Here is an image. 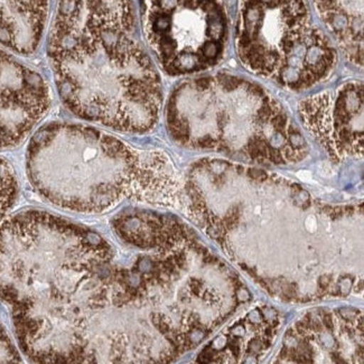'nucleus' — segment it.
I'll return each mask as SVG.
<instances>
[{
	"label": "nucleus",
	"instance_id": "nucleus-1",
	"mask_svg": "<svg viewBox=\"0 0 364 364\" xmlns=\"http://www.w3.org/2000/svg\"><path fill=\"white\" fill-rule=\"evenodd\" d=\"M27 169L44 198L72 211L100 212L124 198L171 194L174 180L159 154H140L81 124H52L32 139Z\"/></svg>",
	"mask_w": 364,
	"mask_h": 364
},
{
	"label": "nucleus",
	"instance_id": "nucleus-2",
	"mask_svg": "<svg viewBox=\"0 0 364 364\" xmlns=\"http://www.w3.org/2000/svg\"><path fill=\"white\" fill-rule=\"evenodd\" d=\"M177 143L237 153L262 164L297 163L306 141L277 101L257 83L217 74L193 79L173 91L166 110Z\"/></svg>",
	"mask_w": 364,
	"mask_h": 364
},
{
	"label": "nucleus",
	"instance_id": "nucleus-3",
	"mask_svg": "<svg viewBox=\"0 0 364 364\" xmlns=\"http://www.w3.org/2000/svg\"><path fill=\"white\" fill-rule=\"evenodd\" d=\"M235 46L252 73L294 91L322 83L338 62L305 0H239Z\"/></svg>",
	"mask_w": 364,
	"mask_h": 364
},
{
	"label": "nucleus",
	"instance_id": "nucleus-4",
	"mask_svg": "<svg viewBox=\"0 0 364 364\" xmlns=\"http://www.w3.org/2000/svg\"><path fill=\"white\" fill-rule=\"evenodd\" d=\"M141 18L148 46L171 75L205 71L225 55L223 0H141Z\"/></svg>",
	"mask_w": 364,
	"mask_h": 364
},
{
	"label": "nucleus",
	"instance_id": "nucleus-5",
	"mask_svg": "<svg viewBox=\"0 0 364 364\" xmlns=\"http://www.w3.org/2000/svg\"><path fill=\"white\" fill-rule=\"evenodd\" d=\"M304 124L333 159L361 155L363 85L346 82L332 90L311 95L299 103Z\"/></svg>",
	"mask_w": 364,
	"mask_h": 364
},
{
	"label": "nucleus",
	"instance_id": "nucleus-6",
	"mask_svg": "<svg viewBox=\"0 0 364 364\" xmlns=\"http://www.w3.org/2000/svg\"><path fill=\"white\" fill-rule=\"evenodd\" d=\"M132 0H58L48 46H90L114 36L132 35Z\"/></svg>",
	"mask_w": 364,
	"mask_h": 364
},
{
	"label": "nucleus",
	"instance_id": "nucleus-7",
	"mask_svg": "<svg viewBox=\"0 0 364 364\" xmlns=\"http://www.w3.org/2000/svg\"><path fill=\"white\" fill-rule=\"evenodd\" d=\"M48 15V0H0V44L23 55L34 53Z\"/></svg>",
	"mask_w": 364,
	"mask_h": 364
},
{
	"label": "nucleus",
	"instance_id": "nucleus-8",
	"mask_svg": "<svg viewBox=\"0 0 364 364\" xmlns=\"http://www.w3.org/2000/svg\"><path fill=\"white\" fill-rule=\"evenodd\" d=\"M344 56L363 65V0H313Z\"/></svg>",
	"mask_w": 364,
	"mask_h": 364
},
{
	"label": "nucleus",
	"instance_id": "nucleus-9",
	"mask_svg": "<svg viewBox=\"0 0 364 364\" xmlns=\"http://www.w3.org/2000/svg\"><path fill=\"white\" fill-rule=\"evenodd\" d=\"M18 355L14 350L13 346L9 343V340L6 336L4 331L0 328V362L17 361Z\"/></svg>",
	"mask_w": 364,
	"mask_h": 364
},
{
	"label": "nucleus",
	"instance_id": "nucleus-10",
	"mask_svg": "<svg viewBox=\"0 0 364 364\" xmlns=\"http://www.w3.org/2000/svg\"><path fill=\"white\" fill-rule=\"evenodd\" d=\"M331 276L328 274H325V276H322V277L319 278V287L321 288H326L328 287V285L331 284Z\"/></svg>",
	"mask_w": 364,
	"mask_h": 364
},
{
	"label": "nucleus",
	"instance_id": "nucleus-11",
	"mask_svg": "<svg viewBox=\"0 0 364 364\" xmlns=\"http://www.w3.org/2000/svg\"><path fill=\"white\" fill-rule=\"evenodd\" d=\"M323 324L325 325V328H328V330H332V328H333L332 315L325 314L324 316H323Z\"/></svg>",
	"mask_w": 364,
	"mask_h": 364
},
{
	"label": "nucleus",
	"instance_id": "nucleus-12",
	"mask_svg": "<svg viewBox=\"0 0 364 364\" xmlns=\"http://www.w3.org/2000/svg\"><path fill=\"white\" fill-rule=\"evenodd\" d=\"M250 348L255 350V351H258V350H260V343H258L257 341H254V342H251Z\"/></svg>",
	"mask_w": 364,
	"mask_h": 364
}]
</instances>
